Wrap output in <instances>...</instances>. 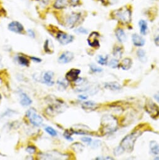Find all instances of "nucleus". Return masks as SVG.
<instances>
[{
    "label": "nucleus",
    "mask_w": 159,
    "mask_h": 160,
    "mask_svg": "<svg viewBox=\"0 0 159 160\" xmlns=\"http://www.w3.org/2000/svg\"><path fill=\"white\" fill-rule=\"evenodd\" d=\"M101 124L105 134L110 133L116 130L117 127V121L115 118L110 115H105L101 119Z\"/></svg>",
    "instance_id": "f257e3e1"
},
{
    "label": "nucleus",
    "mask_w": 159,
    "mask_h": 160,
    "mask_svg": "<svg viewBox=\"0 0 159 160\" xmlns=\"http://www.w3.org/2000/svg\"><path fill=\"white\" fill-rule=\"evenodd\" d=\"M139 135H141L139 131L132 132L123 139L120 143V146L124 150V151L125 150L129 152H131L133 150L135 141Z\"/></svg>",
    "instance_id": "f03ea898"
},
{
    "label": "nucleus",
    "mask_w": 159,
    "mask_h": 160,
    "mask_svg": "<svg viewBox=\"0 0 159 160\" xmlns=\"http://www.w3.org/2000/svg\"><path fill=\"white\" fill-rule=\"evenodd\" d=\"M114 14L117 20L123 23H129L131 21V11L126 6L115 11Z\"/></svg>",
    "instance_id": "7ed1b4c3"
},
{
    "label": "nucleus",
    "mask_w": 159,
    "mask_h": 160,
    "mask_svg": "<svg viewBox=\"0 0 159 160\" xmlns=\"http://www.w3.org/2000/svg\"><path fill=\"white\" fill-rule=\"evenodd\" d=\"M27 116L30 122L36 127H40L43 122V119L40 115L37 113L34 108H30L27 112Z\"/></svg>",
    "instance_id": "20e7f679"
},
{
    "label": "nucleus",
    "mask_w": 159,
    "mask_h": 160,
    "mask_svg": "<svg viewBox=\"0 0 159 160\" xmlns=\"http://www.w3.org/2000/svg\"><path fill=\"white\" fill-rule=\"evenodd\" d=\"M81 15L79 13L73 12L67 16L65 20V27L68 28H73L76 25L78 24L80 20Z\"/></svg>",
    "instance_id": "39448f33"
},
{
    "label": "nucleus",
    "mask_w": 159,
    "mask_h": 160,
    "mask_svg": "<svg viewBox=\"0 0 159 160\" xmlns=\"http://www.w3.org/2000/svg\"><path fill=\"white\" fill-rule=\"evenodd\" d=\"M145 109L152 118H156L159 116V108L157 105L150 99L147 100L145 105Z\"/></svg>",
    "instance_id": "423d86ee"
},
{
    "label": "nucleus",
    "mask_w": 159,
    "mask_h": 160,
    "mask_svg": "<svg viewBox=\"0 0 159 160\" xmlns=\"http://www.w3.org/2000/svg\"><path fill=\"white\" fill-rule=\"evenodd\" d=\"M56 39L63 45H66L73 42L74 37L73 36L64 33L61 31H58V33H56Z\"/></svg>",
    "instance_id": "0eeeda50"
},
{
    "label": "nucleus",
    "mask_w": 159,
    "mask_h": 160,
    "mask_svg": "<svg viewBox=\"0 0 159 160\" xmlns=\"http://www.w3.org/2000/svg\"><path fill=\"white\" fill-rule=\"evenodd\" d=\"M8 30L16 33H22L24 31V27L20 22L14 21L8 25Z\"/></svg>",
    "instance_id": "6e6552de"
},
{
    "label": "nucleus",
    "mask_w": 159,
    "mask_h": 160,
    "mask_svg": "<svg viewBox=\"0 0 159 160\" xmlns=\"http://www.w3.org/2000/svg\"><path fill=\"white\" fill-rule=\"evenodd\" d=\"M74 58V54L71 52H63L58 59V61L60 63H67L70 62Z\"/></svg>",
    "instance_id": "1a4fd4ad"
},
{
    "label": "nucleus",
    "mask_w": 159,
    "mask_h": 160,
    "mask_svg": "<svg viewBox=\"0 0 159 160\" xmlns=\"http://www.w3.org/2000/svg\"><path fill=\"white\" fill-rule=\"evenodd\" d=\"M81 71L79 69L72 68L68 71L66 74V79L68 82H75V80L78 78V75Z\"/></svg>",
    "instance_id": "9d476101"
},
{
    "label": "nucleus",
    "mask_w": 159,
    "mask_h": 160,
    "mask_svg": "<svg viewBox=\"0 0 159 160\" xmlns=\"http://www.w3.org/2000/svg\"><path fill=\"white\" fill-rule=\"evenodd\" d=\"M98 37L99 34L97 32H93V33H92L88 38V43L89 45H90L92 47H99L100 43L98 40Z\"/></svg>",
    "instance_id": "9b49d317"
},
{
    "label": "nucleus",
    "mask_w": 159,
    "mask_h": 160,
    "mask_svg": "<svg viewBox=\"0 0 159 160\" xmlns=\"http://www.w3.org/2000/svg\"><path fill=\"white\" fill-rule=\"evenodd\" d=\"M54 73L52 71H47L44 74L43 76V80L44 83L48 86H52L54 85L55 82L53 80Z\"/></svg>",
    "instance_id": "f8f14e48"
},
{
    "label": "nucleus",
    "mask_w": 159,
    "mask_h": 160,
    "mask_svg": "<svg viewBox=\"0 0 159 160\" xmlns=\"http://www.w3.org/2000/svg\"><path fill=\"white\" fill-rule=\"evenodd\" d=\"M70 4V0H55L53 3V7L57 10H61L66 8Z\"/></svg>",
    "instance_id": "ddd939ff"
},
{
    "label": "nucleus",
    "mask_w": 159,
    "mask_h": 160,
    "mask_svg": "<svg viewBox=\"0 0 159 160\" xmlns=\"http://www.w3.org/2000/svg\"><path fill=\"white\" fill-rule=\"evenodd\" d=\"M20 104L23 106H28L32 103V100L25 92H21L20 94Z\"/></svg>",
    "instance_id": "4468645a"
},
{
    "label": "nucleus",
    "mask_w": 159,
    "mask_h": 160,
    "mask_svg": "<svg viewBox=\"0 0 159 160\" xmlns=\"http://www.w3.org/2000/svg\"><path fill=\"white\" fill-rule=\"evenodd\" d=\"M132 42L133 44L137 47H142L145 44V40L143 38L140 36L139 35L135 33L132 35Z\"/></svg>",
    "instance_id": "2eb2a0df"
},
{
    "label": "nucleus",
    "mask_w": 159,
    "mask_h": 160,
    "mask_svg": "<svg viewBox=\"0 0 159 160\" xmlns=\"http://www.w3.org/2000/svg\"><path fill=\"white\" fill-rule=\"evenodd\" d=\"M82 107L84 110L92 111L96 109L97 107V104L92 101H87L84 102V103L82 104Z\"/></svg>",
    "instance_id": "dca6fc26"
},
{
    "label": "nucleus",
    "mask_w": 159,
    "mask_h": 160,
    "mask_svg": "<svg viewBox=\"0 0 159 160\" xmlns=\"http://www.w3.org/2000/svg\"><path fill=\"white\" fill-rule=\"evenodd\" d=\"M44 50L47 54H52L54 52V47L52 40L47 39L44 43Z\"/></svg>",
    "instance_id": "f3484780"
},
{
    "label": "nucleus",
    "mask_w": 159,
    "mask_h": 160,
    "mask_svg": "<svg viewBox=\"0 0 159 160\" xmlns=\"http://www.w3.org/2000/svg\"><path fill=\"white\" fill-rule=\"evenodd\" d=\"M43 158V159H62L60 158V156L63 157L64 155H61L60 153H56V152H54L52 153H45V154H44L43 156H41Z\"/></svg>",
    "instance_id": "a211bd4d"
},
{
    "label": "nucleus",
    "mask_w": 159,
    "mask_h": 160,
    "mask_svg": "<svg viewBox=\"0 0 159 160\" xmlns=\"http://www.w3.org/2000/svg\"><path fill=\"white\" fill-rule=\"evenodd\" d=\"M115 35L117 38V39L120 42H125L126 40V34L124 32V31L121 29V28H118L115 31Z\"/></svg>",
    "instance_id": "6ab92c4d"
},
{
    "label": "nucleus",
    "mask_w": 159,
    "mask_h": 160,
    "mask_svg": "<svg viewBox=\"0 0 159 160\" xmlns=\"http://www.w3.org/2000/svg\"><path fill=\"white\" fill-rule=\"evenodd\" d=\"M68 86V81L67 79H60L57 80V86L58 90L64 91Z\"/></svg>",
    "instance_id": "aec40b11"
},
{
    "label": "nucleus",
    "mask_w": 159,
    "mask_h": 160,
    "mask_svg": "<svg viewBox=\"0 0 159 160\" xmlns=\"http://www.w3.org/2000/svg\"><path fill=\"white\" fill-rule=\"evenodd\" d=\"M105 87L112 91H118L121 89V86L116 82H113L106 83L105 84Z\"/></svg>",
    "instance_id": "412c9836"
},
{
    "label": "nucleus",
    "mask_w": 159,
    "mask_h": 160,
    "mask_svg": "<svg viewBox=\"0 0 159 160\" xmlns=\"http://www.w3.org/2000/svg\"><path fill=\"white\" fill-rule=\"evenodd\" d=\"M138 25H139L140 30H141V33L144 35L147 34L148 27H147V23L146 22V21L143 20H141L139 22Z\"/></svg>",
    "instance_id": "4be33fe9"
},
{
    "label": "nucleus",
    "mask_w": 159,
    "mask_h": 160,
    "mask_svg": "<svg viewBox=\"0 0 159 160\" xmlns=\"http://www.w3.org/2000/svg\"><path fill=\"white\" fill-rule=\"evenodd\" d=\"M16 60L20 65L22 66H26V67L29 66V64H30L29 60L25 57L22 56V55H19L16 57Z\"/></svg>",
    "instance_id": "5701e85b"
},
{
    "label": "nucleus",
    "mask_w": 159,
    "mask_h": 160,
    "mask_svg": "<svg viewBox=\"0 0 159 160\" xmlns=\"http://www.w3.org/2000/svg\"><path fill=\"white\" fill-rule=\"evenodd\" d=\"M150 148L152 153L154 155L159 154V145L156 141H152L150 143Z\"/></svg>",
    "instance_id": "b1692460"
},
{
    "label": "nucleus",
    "mask_w": 159,
    "mask_h": 160,
    "mask_svg": "<svg viewBox=\"0 0 159 160\" xmlns=\"http://www.w3.org/2000/svg\"><path fill=\"white\" fill-rule=\"evenodd\" d=\"M121 67L124 70H129L132 65V60L129 58H126L121 63Z\"/></svg>",
    "instance_id": "393cba45"
},
{
    "label": "nucleus",
    "mask_w": 159,
    "mask_h": 160,
    "mask_svg": "<svg viewBox=\"0 0 159 160\" xmlns=\"http://www.w3.org/2000/svg\"><path fill=\"white\" fill-rule=\"evenodd\" d=\"M137 56L138 57L139 60H141L142 62H145L147 61V56H146L145 52L142 50L140 49L137 51Z\"/></svg>",
    "instance_id": "a878e982"
},
{
    "label": "nucleus",
    "mask_w": 159,
    "mask_h": 160,
    "mask_svg": "<svg viewBox=\"0 0 159 160\" xmlns=\"http://www.w3.org/2000/svg\"><path fill=\"white\" fill-rule=\"evenodd\" d=\"M44 130H45V131L48 134H50V136H52L53 137L54 136H56L57 135V132L56 130H55L53 127H50V126H47L45 128H44Z\"/></svg>",
    "instance_id": "bb28decb"
},
{
    "label": "nucleus",
    "mask_w": 159,
    "mask_h": 160,
    "mask_svg": "<svg viewBox=\"0 0 159 160\" xmlns=\"http://www.w3.org/2000/svg\"><path fill=\"white\" fill-rule=\"evenodd\" d=\"M97 61L101 65H105L107 63V57H104L101 55H98L97 58Z\"/></svg>",
    "instance_id": "cd10ccee"
},
{
    "label": "nucleus",
    "mask_w": 159,
    "mask_h": 160,
    "mask_svg": "<svg viewBox=\"0 0 159 160\" xmlns=\"http://www.w3.org/2000/svg\"><path fill=\"white\" fill-rule=\"evenodd\" d=\"M90 67V69L92 70V71L93 72H101L103 70L102 68L99 67H97V65H94V64H91Z\"/></svg>",
    "instance_id": "c85d7f7f"
},
{
    "label": "nucleus",
    "mask_w": 159,
    "mask_h": 160,
    "mask_svg": "<svg viewBox=\"0 0 159 160\" xmlns=\"http://www.w3.org/2000/svg\"><path fill=\"white\" fill-rule=\"evenodd\" d=\"M122 50H121L120 48L119 47H117L114 50V52H113V55L114 56H115L116 57H118V58H120L121 55H122Z\"/></svg>",
    "instance_id": "c756f323"
},
{
    "label": "nucleus",
    "mask_w": 159,
    "mask_h": 160,
    "mask_svg": "<svg viewBox=\"0 0 159 160\" xmlns=\"http://www.w3.org/2000/svg\"><path fill=\"white\" fill-rule=\"evenodd\" d=\"M75 32L78 34H87L88 30L84 27H79L75 30Z\"/></svg>",
    "instance_id": "7c9ffc66"
},
{
    "label": "nucleus",
    "mask_w": 159,
    "mask_h": 160,
    "mask_svg": "<svg viewBox=\"0 0 159 160\" xmlns=\"http://www.w3.org/2000/svg\"><path fill=\"white\" fill-rule=\"evenodd\" d=\"M118 65V61L117 59H112L109 63V67L112 68H117Z\"/></svg>",
    "instance_id": "2f4dec72"
},
{
    "label": "nucleus",
    "mask_w": 159,
    "mask_h": 160,
    "mask_svg": "<svg viewBox=\"0 0 159 160\" xmlns=\"http://www.w3.org/2000/svg\"><path fill=\"white\" fill-rule=\"evenodd\" d=\"M124 151V150L120 146H119L118 147H117V148H116L115 151H114V154H115L116 156H118V155H120L121 154H122Z\"/></svg>",
    "instance_id": "473e14b6"
},
{
    "label": "nucleus",
    "mask_w": 159,
    "mask_h": 160,
    "mask_svg": "<svg viewBox=\"0 0 159 160\" xmlns=\"http://www.w3.org/2000/svg\"><path fill=\"white\" fill-rule=\"evenodd\" d=\"M72 131H66L64 133V134H63V136H64V137L68 141H73V139L72 138Z\"/></svg>",
    "instance_id": "72a5a7b5"
},
{
    "label": "nucleus",
    "mask_w": 159,
    "mask_h": 160,
    "mask_svg": "<svg viewBox=\"0 0 159 160\" xmlns=\"http://www.w3.org/2000/svg\"><path fill=\"white\" fill-rule=\"evenodd\" d=\"M26 151L29 154H34L36 152V148L33 146H29L27 148Z\"/></svg>",
    "instance_id": "f704fd0d"
},
{
    "label": "nucleus",
    "mask_w": 159,
    "mask_h": 160,
    "mask_svg": "<svg viewBox=\"0 0 159 160\" xmlns=\"http://www.w3.org/2000/svg\"><path fill=\"white\" fill-rule=\"evenodd\" d=\"M81 139L83 142L87 143L88 145H90V144L92 142V139L90 138H88V137H84V138H82Z\"/></svg>",
    "instance_id": "c9c22d12"
},
{
    "label": "nucleus",
    "mask_w": 159,
    "mask_h": 160,
    "mask_svg": "<svg viewBox=\"0 0 159 160\" xmlns=\"http://www.w3.org/2000/svg\"><path fill=\"white\" fill-rule=\"evenodd\" d=\"M100 145V141L96 140L94 141H92V143L90 144V146L92 147L93 148H98V147Z\"/></svg>",
    "instance_id": "e433bc0d"
},
{
    "label": "nucleus",
    "mask_w": 159,
    "mask_h": 160,
    "mask_svg": "<svg viewBox=\"0 0 159 160\" xmlns=\"http://www.w3.org/2000/svg\"><path fill=\"white\" fill-rule=\"evenodd\" d=\"M27 33H28V35L31 37V38H35V31H33V30H28V31H27Z\"/></svg>",
    "instance_id": "4c0bfd02"
},
{
    "label": "nucleus",
    "mask_w": 159,
    "mask_h": 160,
    "mask_svg": "<svg viewBox=\"0 0 159 160\" xmlns=\"http://www.w3.org/2000/svg\"><path fill=\"white\" fill-rule=\"evenodd\" d=\"M30 59L31 60H33V62H37V63H40L41 62V59H39V58H37V57H31Z\"/></svg>",
    "instance_id": "58836bf2"
},
{
    "label": "nucleus",
    "mask_w": 159,
    "mask_h": 160,
    "mask_svg": "<svg viewBox=\"0 0 159 160\" xmlns=\"http://www.w3.org/2000/svg\"><path fill=\"white\" fill-rule=\"evenodd\" d=\"M70 4H72L73 6L77 5L80 2V0H70Z\"/></svg>",
    "instance_id": "ea45409f"
},
{
    "label": "nucleus",
    "mask_w": 159,
    "mask_h": 160,
    "mask_svg": "<svg viewBox=\"0 0 159 160\" xmlns=\"http://www.w3.org/2000/svg\"><path fill=\"white\" fill-rule=\"evenodd\" d=\"M155 43L157 46L159 47V35L155 38Z\"/></svg>",
    "instance_id": "a19ab883"
},
{
    "label": "nucleus",
    "mask_w": 159,
    "mask_h": 160,
    "mask_svg": "<svg viewBox=\"0 0 159 160\" xmlns=\"http://www.w3.org/2000/svg\"><path fill=\"white\" fill-rule=\"evenodd\" d=\"M39 1H40V3L44 5H46L48 3H49V1L50 0H39Z\"/></svg>",
    "instance_id": "79ce46f5"
},
{
    "label": "nucleus",
    "mask_w": 159,
    "mask_h": 160,
    "mask_svg": "<svg viewBox=\"0 0 159 160\" xmlns=\"http://www.w3.org/2000/svg\"><path fill=\"white\" fill-rule=\"evenodd\" d=\"M154 98L159 102V92H157L156 94H155L154 95Z\"/></svg>",
    "instance_id": "37998d69"
},
{
    "label": "nucleus",
    "mask_w": 159,
    "mask_h": 160,
    "mask_svg": "<svg viewBox=\"0 0 159 160\" xmlns=\"http://www.w3.org/2000/svg\"><path fill=\"white\" fill-rule=\"evenodd\" d=\"M79 98L81 99H83V100H85V99H86L87 98V97H85L84 95H79Z\"/></svg>",
    "instance_id": "c03bdc74"
},
{
    "label": "nucleus",
    "mask_w": 159,
    "mask_h": 160,
    "mask_svg": "<svg viewBox=\"0 0 159 160\" xmlns=\"http://www.w3.org/2000/svg\"><path fill=\"white\" fill-rule=\"evenodd\" d=\"M1 57L0 55V63H1Z\"/></svg>",
    "instance_id": "a18cd8bd"
},
{
    "label": "nucleus",
    "mask_w": 159,
    "mask_h": 160,
    "mask_svg": "<svg viewBox=\"0 0 159 160\" xmlns=\"http://www.w3.org/2000/svg\"><path fill=\"white\" fill-rule=\"evenodd\" d=\"M1 99V94H0V99Z\"/></svg>",
    "instance_id": "49530a36"
}]
</instances>
